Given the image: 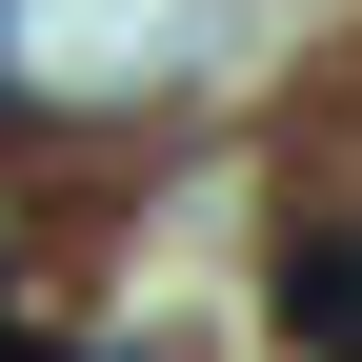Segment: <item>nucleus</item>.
Instances as JSON below:
<instances>
[{
    "label": "nucleus",
    "instance_id": "f257e3e1",
    "mask_svg": "<svg viewBox=\"0 0 362 362\" xmlns=\"http://www.w3.org/2000/svg\"><path fill=\"white\" fill-rule=\"evenodd\" d=\"M282 342L302 362H362V221H322V242L282 262Z\"/></svg>",
    "mask_w": 362,
    "mask_h": 362
}]
</instances>
